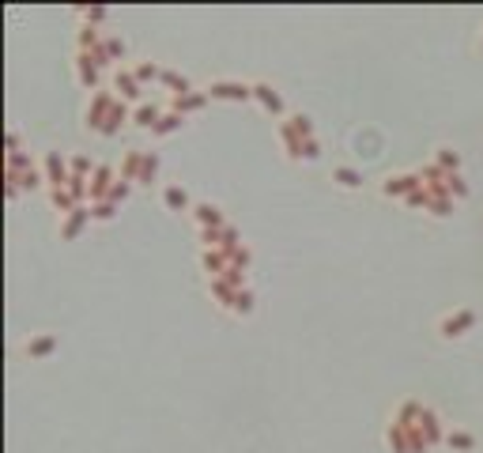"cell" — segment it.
<instances>
[{
    "instance_id": "6da1fadb",
    "label": "cell",
    "mask_w": 483,
    "mask_h": 453,
    "mask_svg": "<svg viewBox=\"0 0 483 453\" xmlns=\"http://www.w3.org/2000/svg\"><path fill=\"white\" fill-rule=\"evenodd\" d=\"M393 423H400V427L412 430V438H415V446H419V453L434 449L438 442H446L442 419H438V412H434L431 404H423V401H400L397 412H393Z\"/></svg>"
},
{
    "instance_id": "7a4b0ae2",
    "label": "cell",
    "mask_w": 483,
    "mask_h": 453,
    "mask_svg": "<svg viewBox=\"0 0 483 453\" xmlns=\"http://www.w3.org/2000/svg\"><path fill=\"white\" fill-rule=\"evenodd\" d=\"M129 121H133V110H129V102H121L114 91L91 95V102L83 110V125L98 132V136H117L121 125H129Z\"/></svg>"
},
{
    "instance_id": "3957f363",
    "label": "cell",
    "mask_w": 483,
    "mask_h": 453,
    "mask_svg": "<svg viewBox=\"0 0 483 453\" xmlns=\"http://www.w3.org/2000/svg\"><path fill=\"white\" fill-rule=\"evenodd\" d=\"M476 322H479L476 310H453V314H446L442 322H438V336L442 340H460V336H468L472 329H476Z\"/></svg>"
},
{
    "instance_id": "277c9868",
    "label": "cell",
    "mask_w": 483,
    "mask_h": 453,
    "mask_svg": "<svg viewBox=\"0 0 483 453\" xmlns=\"http://www.w3.org/2000/svg\"><path fill=\"white\" fill-rule=\"evenodd\" d=\"M381 196H389V201H408L415 189H423V178L419 170L415 174H389V178H381Z\"/></svg>"
},
{
    "instance_id": "5b68a950",
    "label": "cell",
    "mask_w": 483,
    "mask_h": 453,
    "mask_svg": "<svg viewBox=\"0 0 483 453\" xmlns=\"http://www.w3.org/2000/svg\"><path fill=\"white\" fill-rule=\"evenodd\" d=\"M204 91H208V98H223V102H249V98H254V83H242V80H212Z\"/></svg>"
},
{
    "instance_id": "8992f818",
    "label": "cell",
    "mask_w": 483,
    "mask_h": 453,
    "mask_svg": "<svg viewBox=\"0 0 483 453\" xmlns=\"http://www.w3.org/2000/svg\"><path fill=\"white\" fill-rule=\"evenodd\" d=\"M72 69H76V80H80L83 91H95V95L102 91V87H98V83H102V64H98L91 53H76Z\"/></svg>"
},
{
    "instance_id": "52a82bcc",
    "label": "cell",
    "mask_w": 483,
    "mask_h": 453,
    "mask_svg": "<svg viewBox=\"0 0 483 453\" xmlns=\"http://www.w3.org/2000/svg\"><path fill=\"white\" fill-rule=\"evenodd\" d=\"M109 83H114V95L121 98V102H136V106H140V95H144V83L136 80V72H133V69H117V72H114V80H109Z\"/></svg>"
},
{
    "instance_id": "ba28073f",
    "label": "cell",
    "mask_w": 483,
    "mask_h": 453,
    "mask_svg": "<svg viewBox=\"0 0 483 453\" xmlns=\"http://www.w3.org/2000/svg\"><path fill=\"white\" fill-rule=\"evenodd\" d=\"M276 136H280V143H283V155H287L291 163H302V151H306V136H302V132L291 125V121H280ZM310 140H314V136H310Z\"/></svg>"
},
{
    "instance_id": "9c48e42d",
    "label": "cell",
    "mask_w": 483,
    "mask_h": 453,
    "mask_svg": "<svg viewBox=\"0 0 483 453\" xmlns=\"http://www.w3.org/2000/svg\"><path fill=\"white\" fill-rule=\"evenodd\" d=\"M254 102L265 110V114H272V117H283V114H287V106H283V95H280L272 83H265V80L254 83Z\"/></svg>"
},
{
    "instance_id": "30bf717a",
    "label": "cell",
    "mask_w": 483,
    "mask_h": 453,
    "mask_svg": "<svg viewBox=\"0 0 483 453\" xmlns=\"http://www.w3.org/2000/svg\"><path fill=\"white\" fill-rule=\"evenodd\" d=\"M42 174H46V189H49V185H64L72 178L68 159H64L61 151H46V155H42Z\"/></svg>"
},
{
    "instance_id": "8fae6325",
    "label": "cell",
    "mask_w": 483,
    "mask_h": 453,
    "mask_svg": "<svg viewBox=\"0 0 483 453\" xmlns=\"http://www.w3.org/2000/svg\"><path fill=\"white\" fill-rule=\"evenodd\" d=\"M83 227H91V204L87 208H76V212L68 216H61V242H72V238H80L83 235Z\"/></svg>"
},
{
    "instance_id": "7c38bea8",
    "label": "cell",
    "mask_w": 483,
    "mask_h": 453,
    "mask_svg": "<svg viewBox=\"0 0 483 453\" xmlns=\"http://www.w3.org/2000/svg\"><path fill=\"white\" fill-rule=\"evenodd\" d=\"M386 446H389V453H419L412 430L400 427V423H393V419H389V427H386Z\"/></svg>"
},
{
    "instance_id": "4fadbf2b",
    "label": "cell",
    "mask_w": 483,
    "mask_h": 453,
    "mask_svg": "<svg viewBox=\"0 0 483 453\" xmlns=\"http://www.w3.org/2000/svg\"><path fill=\"white\" fill-rule=\"evenodd\" d=\"M193 223L201 227V230H219V227H227V216H223V208H215V204H193Z\"/></svg>"
},
{
    "instance_id": "5bb4252c",
    "label": "cell",
    "mask_w": 483,
    "mask_h": 453,
    "mask_svg": "<svg viewBox=\"0 0 483 453\" xmlns=\"http://www.w3.org/2000/svg\"><path fill=\"white\" fill-rule=\"evenodd\" d=\"M125 53H129L125 38H117V35H106V38H102V46H98V49L91 53V57H95V61L106 69V64H117L121 57H125Z\"/></svg>"
},
{
    "instance_id": "9a60e30c",
    "label": "cell",
    "mask_w": 483,
    "mask_h": 453,
    "mask_svg": "<svg viewBox=\"0 0 483 453\" xmlns=\"http://www.w3.org/2000/svg\"><path fill=\"white\" fill-rule=\"evenodd\" d=\"M208 102H212V98H208V91H189V95H178V98H170V114H196V110H204Z\"/></svg>"
},
{
    "instance_id": "2e32d148",
    "label": "cell",
    "mask_w": 483,
    "mask_h": 453,
    "mask_svg": "<svg viewBox=\"0 0 483 453\" xmlns=\"http://www.w3.org/2000/svg\"><path fill=\"white\" fill-rule=\"evenodd\" d=\"M242 291V287H234L230 280H208V295H212V302L219 306V310L230 314V306H234V295Z\"/></svg>"
},
{
    "instance_id": "e0dca14e",
    "label": "cell",
    "mask_w": 483,
    "mask_h": 453,
    "mask_svg": "<svg viewBox=\"0 0 483 453\" xmlns=\"http://www.w3.org/2000/svg\"><path fill=\"white\" fill-rule=\"evenodd\" d=\"M162 114H167V110L162 106H155V102H140V106H133V125L136 129H144V132H151L162 121Z\"/></svg>"
},
{
    "instance_id": "ac0fdd59",
    "label": "cell",
    "mask_w": 483,
    "mask_h": 453,
    "mask_svg": "<svg viewBox=\"0 0 483 453\" xmlns=\"http://www.w3.org/2000/svg\"><path fill=\"white\" fill-rule=\"evenodd\" d=\"M162 204H167L170 212H193V201H189V193H185V185H178V182L162 185Z\"/></svg>"
},
{
    "instance_id": "d6986e66",
    "label": "cell",
    "mask_w": 483,
    "mask_h": 453,
    "mask_svg": "<svg viewBox=\"0 0 483 453\" xmlns=\"http://www.w3.org/2000/svg\"><path fill=\"white\" fill-rule=\"evenodd\" d=\"M162 87L170 91V98H178V95H189L193 91V80L185 72H178V69H162V80H159Z\"/></svg>"
},
{
    "instance_id": "ffe728a7",
    "label": "cell",
    "mask_w": 483,
    "mask_h": 453,
    "mask_svg": "<svg viewBox=\"0 0 483 453\" xmlns=\"http://www.w3.org/2000/svg\"><path fill=\"white\" fill-rule=\"evenodd\" d=\"M42 163L35 155H27V151H16V155H4V174H12V178H19V174H30L38 170Z\"/></svg>"
},
{
    "instance_id": "44dd1931",
    "label": "cell",
    "mask_w": 483,
    "mask_h": 453,
    "mask_svg": "<svg viewBox=\"0 0 483 453\" xmlns=\"http://www.w3.org/2000/svg\"><path fill=\"white\" fill-rule=\"evenodd\" d=\"M57 333H42V336H35V340H27V355L30 359H46V355H53L57 351Z\"/></svg>"
},
{
    "instance_id": "7402d4cb",
    "label": "cell",
    "mask_w": 483,
    "mask_h": 453,
    "mask_svg": "<svg viewBox=\"0 0 483 453\" xmlns=\"http://www.w3.org/2000/svg\"><path fill=\"white\" fill-rule=\"evenodd\" d=\"M446 446L453 449V453H472V449H476V435H472V430L453 427V430H446Z\"/></svg>"
},
{
    "instance_id": "603a6c76",
    "label": "cell",
    "mask_w": 483,
    "mask_h": 453,
    "mask_svg": "<svg viewBox=\"0 0 483 453\" xmlns=\"http://www.w3.org/2000/svg\"><path fill=\"white\" fill-rule=\"evenodd\" d=\"M140 163H144V151H125V159H121V167H117V178L140 182Z\"/></svg>"
},
{
    "instance_id": "cb8c5ba5",
    "label": "cell",
    "mask_w": 483,
    "mask_h": 453,
    "mask_svg": "<svg viewBox=\"0 0 483 453\" xmlns=\"http://www.w3.org/2000/svg\"><path fill=\"white\" fill-rule=\"evenodd\" d=\"M68 170H72V178L91 182V174L98 170V163H95V159H87V155H68Z\"/></svg>"
},
{
    "instance_id": "d4e9b609",
    "label": "cell",
    "mask_w": 483,
    "mask_h": 453,
    "mask_svg": "<svg viewBox=\"0 0 483 453\" xmlns=\"http://www.w3.org/2000/svg\"><path fill=\"white\" fill-rule=\"evenodd\" d=\"M159 151H144V163H140V185H151L159 178Z\"/></svg>"
},
{
    "instance_id": "484cf974",
    "label": "cell",
    "mask_w": 483,
    "mask_h": 453,
    "mask_svg": "<svg viewBox=\"0 0 483 453\" xmlns=\"http://www.w3.org/2000/svg\"><path fill=\"white\" fill-rule=\"evenodd\" d=\"M181 125H185V117H181V114H170V110H167V114H162V121L151 129V136L162 140V136H170V132H178Z\"/></svg>"
},
{
    "instance_id": "4316f807",
    "label": "cell",
    "mask_w": 483,
    "mask_h": 453,
    "mask_svg": "<svg viewBox=\"0 0 483 453\" xmlns=\"http://www.w3.org/2000/svg\"><path fill=\"white\" fill-rule=\"evenodd\" d=\"M333 182L344 185V189H359L362 185V174L355 167H333Z\"/></svg>"
},
{
    "instance_id": "83f0119b",
    "label": "cell",
    "mask_w": 483,
    "mask_h": 453,
    "mask_svg": "<svg viewBox=\"0 0 483 453\" xmlns=\"http://www.w3.org/2000/svg\"><path fill=\"white\" fill-rule=\"evenodd\" d=\"M230 314H234V317H249V314H254V291H249V287H242V291L234 295Z\"/></svg>"
},
{
    "instance_id": "f1b7e54d",
    "label": "cell",
    "mask_w": 483,
    "mask_h": 453,
    "mask_svg": "<svg viewBox=\"0 0 483 453\" xmlns=\"http://www.w3.org/2000/svg\"><path fill=\"white\" fill-rule=\"evenodd\" d=\"M136 80L140 83H159L162 80V64H155V61H144V64H136Z\"/></svg>"
},
{
    "instance_id": "f546056e",
    "label": "cell",
    "mask_w": 483,
    "mask_h": 453,
    "mask_svg": "<svg viewBox=\"0 0 483 453\" xmlns=\"http://www.w3.org/2000/svg\"><path fill=\"white\" fill-rule=\"evenodd\" d=\"M114 219H117V204H109V201L91 204V223H114Z\"/></svg>"
},
{
    "instance_id": "4dcf8cb0",
    "label": "cell",
    "mask_w": 483,
    "mask_h": 453,
    "mask_svg": "<svg viewBox=\"0 0 483 453\" xmlns=\"http://www.w3.org/2000/svg\"><path fill=\"white\" fill-rule=\"evenodd\" d=\"M434 163H438V167H442L446 174H457V170H460V155H457L453 148H438V155H434Z\"/></svg>"
},
{
    "instance_id": "1f68e13d",
    "label": "cell",
    "mask_w": 483,
    "mask_h": 453,
    "mask_svg": "<svg viewBox=\"0 0 483 453\" xmlns=\"http://www.w3.org/2000/svg\"><path fill=\"white\" fill-rule=\"evenodd\" d=\"M453 208H457V201H453V196H431V204H427V212H431V216H438V219H446L449 212H453Z\"/></svg>"
},
{
    "instance_id": "d6a6232c",
    "label": "cell",
    "mask_w": 483,
    "mask_h": 453,
    "mask_svg": "<svg viewBox=\"0 0 483 453\" xmlns=\"http://www.w3.org/2000/svg\"><path fill=\"white\" fill-rule=\"evenodd\" d=\"M129 193H133V182H121V178H117V182H114V189H109V196H106V201L121 208V204L129 201Z\"/></svg>"
},
{
    "instance_id": "836d02e7",
    "label": "cell",
    "mask_w": 483,
    "mask_h": 453,
    "mask_svg": "<svg viewBox=\"0 0 483 453\" xmlns=\"http://www.w3.org/2000/svg\"><path fill=\"white\" fill-rule=\"evenodd\" d=\"M76 16H80L87 27H95V23H102V19H106L109 12H106V8H80V12H76Z\"/></svg>"
},
{
    "instance_id": "e575fe53",
    "label": "cell",
    "mask_w": 483,
    "mask_h": 453,
    "mask_svg": "<svg viewBox=\"0 0 483 453\" xmlns=\"http://www.w3.org/2000/svg\"><path fill=\"white\" fill-rule=\"evenodd\" d=\"M449 196H453V201H465V196H468V185H465V178H460V174H453V178H449Z\"/></svg>"
},
{
    "instance_id": "d590c367",
    "label": "cell",
    "mask_w": 483,
    "mask_h": 453,
    "mask_svg": "<svg viewBox=\"0 0 483 453\" xmlns=\"http://www.w3.org/2000/svg\"><path fill=\"white\" fill-rule=\"evenodd\" d=\"M404 204H408V208H423V212H427V204H431V193H427V189H415Z\"/></svg>"
},
{
    "instance_id": "8d00e7d4",
    "label": "cell",
    "mask_w": 483,
    "mask_h": 453,
    "mask_svg": "<svg viewBox=\"0 0 483 453\" xmlns=\"http://www.w3.org/2000/svg\"><path fill=\"white\" fill-rule=\"evenodd\" d=\"M16 151H19V132L12 129L8 132V155H16Z\"/></svg>"
},
{
    "instance_id": "74e56055",
    "label": "cell",
    "mask_w": 483,
    "mask_h": 453,
    "mask_svg": "<svg viewBox=\"0 0 483 453\" xmlns=\"http://www.w3.org/2000/svg\"><path fill=\"white\" fill-rule=\"evenodd\" d=\"M479 53H483V38H479Z\"/></svg>"
}]
</instances>
